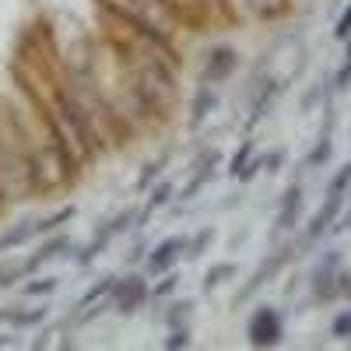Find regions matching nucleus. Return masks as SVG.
<instances>
[{"label": "nucleus", "mask_w": 351, "mask_h": 351, "mask_svg": "<svg viewBox=\"0 0 351 351\" xmlns=\"http://www.w3.org/2000/svg\"><path fill=\"white\" fill-rule=\"evenodd\" d=\"M158 169H162V162H152L148 169H144V176H141V180H137V190H144V186H148V183L155 180V176H158Z\"/></svg>", "instance_id": "nucleus-24"}, {"label": "nucleus", "mask_w": 351, "mask_h": 351, "mask_svg": "<svg viewBox=\"0 0 351 351\" xmlns=\"http://www.w3.org/2000/svg\"><path fill=\"white\" fill-rule=\"evenodd\" d=\"M169 193H172V186H169V183H162V186H155V193H152V200H148V211H155V208H162V204L169 200Z\"/></svg>", "instance_id": "nucleus-23"}, {"label": "nucleus", "mask_w": 351, "mask_h": 351, "mask_svg": "<svg viewBox=\"0 0 351 351\" xmlns=\"http://www.w3.org/2000/svg\"><path fill=\"white\" fill-rule=\"evenodd\" d=\"M327 155H330V141H327V134L319 137V144H316V152L306 158V165H319V162H327Z\"/></svg>", "instance_id": "nucleus-20"}, {"label": "nucleus", "mask_w": 351, "mask_h": 351, "mask_svg": "<svg viewBox=\"0 0 351 351\" xmlns=\"http://www.w3.org/2000/svg\"><path fill=\"white\" fill-rule=\"evenodd\" d=\"M112 288H116V278H106V281H102V285H95L92 291H84V299L77 302V309H88V306H92V302H99L102 295H109Z\"/></svg>", "instance_id": "nucleus-11"}, {"label": "nucleus", "mask_w": 351, "mask_h": 351, "mask_svg": "<svg viewBox=\"0 0 351 351\" xmlns=\"http://www.w3.org/2000/svg\"><path fill=\"white\" fill-rule=\"evenodd\" d=\"M281 334H285V324H281L278 309L263 306V309H256V313L250 316V341H253L256 348H271V344H278Z\"/></svg>", "instance_id": "nucleus-2"}, {"label": "nucleus", "mask_w": 351, "mask_h": 351, "mask_svg": "<svg viewBox=\"0 0 351 351\" xmlns=\"http://www.w3.org/2000/svg\"><path fill=\"white\" fill-rule=\"evenodd\" d=\"M25 267L21 263H0V288H8L11 281H21Z\"/></svg>", "instance_id": "nucleus-16"}, {"label": "nucleus", "mask_w": 351, "mask_h": 351, "mask_svg": "<svg viewBox=\"0 0 351 351\" xmlns=\"http://www.w3.org/2000/svg\"><path fill=\"white\" fill-rule=\"evenodd\" d=\"M348 36H351V4L341 11V18H337V25H334V39H341V43H344Z\"/></svg>", "instance_id": "nucleus-17"}, {"label": "nucleus", "mask_w": 351, "mask_h": 351, "mask_svg": "<svg viewBox=\"0 0 351 351\" xmlns=\"http://www.w3.org/2000/svg\"><path fill=\"white\" fill-rule=\"evenodd\" d=\"M43 309H36V313H8V319L11 324H18V327H36V324H43Z\"/></svg>", "instance_id": "nucleus-15"}, {"label": "nucleus", "mask_w": 351, "mask_h": 351, "mask_svg": "<svg viewBox=\"0 0 351 351\" xmlns=\"http://www.w3.org/2000/svg\"><path fill=\"white\" fill-rule=\"evenodd\" d=\"M183 246H186V243H183L180 236H172V239L158 243V246H155V253H152V260H148V267H152L155 274L169 271V267H172V260L180 256V250H183Z\"/></svg>", "instance_id": "nucleus-7"}, {"label": "nucleus", "mask_w": 351, "mask_h": 351, "mask_svg": "<svg viewBox=\"0 0 351 351\" xmlns=\"http://www.w3.org/2000/svg\"><path fill=\"white\" fill-rule=\"evenodd\" d=\"M56 288H60V281H56V278H43V281L25 285V295H53Z\"/></svg>", "instance_id": "nucleus-13"}, {"label": "nucleus", "mask_w": 351, "mask_h": 351, "mask_svg": "<svg viewBox=\"0 0 351 351\" xmlns=\"http://www.w3.org/2000/svg\"><path fill=\"white\" fill-rule=\"evenodd\" d=\"M208 243H211V232H208V228H204V232H200V236H197V239H193V243L186 246V256H190V260H197V256H200V250H204V246H208Z\"/></svg>", "instance_id": "nucleus-22"}, {"label": "nucleus", "mask_w": 351, "mask_h": 351, "mask_svg": "<svg viewBox=\"0 0 351 351\" xmlns=\"http://www.w3.org/2000/svg\"><path fill=\"white\" fill-rule=\"evenodd\" d=\"M60 250H67V239H64V236H56L53 243H46V246H43V250H39L32 260H28V263H21L25 274H28V271H36L39 263H46V260H53V256H60Z\"/></svg>", "instance_id": "nucleus-10"}, {"label": "nucleus", "mask_w": 351, "mask_h": 351, "mask_svg": "<svg viewBox=\"0 0 351 351\" xmlns=\"http://www.w3.org/2000/svg\"><path fill=\"white\" fill-rule=\"evenodd\" d=\"M215 109H218V95L211 92L208 84H204L200 92H197V99H193V116H190V127H200V123L208 120V116H211Z\"/></svg>", "instance_id": "nucleus-8"}, {"label": "nucleus", "mask_w": 351, "mask_h": 351, "mask_svg": "<svg viewBox=\"0 0 351 351\" xmlns=\"http://www.w3.org/2000/svg\"><path fill=\"white\" fill-rule=\"evenodd\" d=\"M330 334L334 337H351V309H341L330 324Z\"/></svg>", "instance_id": "nucleus-14"}, {"label": "nucleus", "mask_w": 351, "mask_h": 351, "mask_svg": "<svg viewBox=\"0 0 351 351\" xmlns=\"http://www.w3.org/2000/svg\"><path fill=\"white\" fill-rule=\"evenodd\" d=\"M232 71H236V49H228V46H221V49H215L211 53V60H208V67H204V81H225Z\"/></svg>", "instance_id": "nucleus-5"}, {"label": "nucleus", "mask_w": 351, "mask_h": 351, "mask_svg": "<svg viewBox=\"0 0 351 351\" xmlns=\"http://www.w3.org/2000/svg\"><path fill=\"white\" fill-rule=\"evenodd\" d=\"M348 186H351V162H344V165L337 169V176L330 180L327 193H348Z\"/></svg>", "instance_id": "nucleus-12"}, {"label": "nucleus", "mask_w": 351, "mask_h": 351, "mask_svg": "<svg viewBox=\"0 0 351 351\" xmlns=\"http://www.w3.org/2000/svg\"><path fill=\"white\" fill-rule=\"evenodd\" d=\"M236 274V267H232V263H221V267H215L211 274H208V281H204V288H215V285H221L225 278H232Z\"/></svg>", "instance_id": "nucleus-18"}, {"label": "nucleus", "mask_w": 351, "mask_h": 351, "mask_svg": "<svg viewBox=\"0 0 351 351\" xmlns=\"http://www.w3.org/2000/svg\"><path fill=\"white\" fill-rule=\"evenodd\" d=\"M176 281H180V278H176V274H169V278H165V281L155 288V295H169V291L176 288Z\"/></svg>", "instance_id": "nucleus-26"}, {"label": "nucleus", "mask_w": 351, "mask_h": 351, "mask_svg": "<svg viewBox=\"0 0 351 351\" xmlns=\"http://www.w3.org/2000/svg\"><path fill=\"white\" fill-rule=\"evenodd\" d=\"M250 152H253V141H246V144H243V148L236 152V158H232V169H228L232 176H239V172H243V165H246V158H250Z\"/></svg>", "instance_id": "nucleus-21"}, {"label": "nucleus", "mask_w": 351, "mask_h": 351, "mask_svg": "<svg viewBox=\"0 0 351 351\" xmlns=\"http://www.w3.org/2000/svg\"><path fill=\"white\" fill-rule=\"evenodd\" d=\"M134 92L148 109H172V102H176V77H172V71H162V64H155V60L141 64Z\"/></svg>", "instance_id": "nucleus-1"}, {"label": "nucleus", "mask_w": 351, "mask_h": 351, "mask_svg": "<svg viewBox=\"0 0 351 351\" xmlns=\"http://www.w3.org/2000/svg\"><path fill=\"white\" fill-rule=\"evenodd\" d=\"M112 306H116V313H134L144 299H148V285H144L141 278H127V281H116V288H112Z\"/></svg>", "instance_id": "nucleus-4"}, {"label": "nucleus", "mask_w": 351, "mask_h": 351, "mask_svg": "<svg viewBox=\"0 0 351 351\" xmlns=\"http://www.w3.org/2000/svg\"><path fill=\"white\" fill-rule=\"evenodd\" d=\"M4 344H11V337H8V334H0V348H4Z\"/></svg>", "instance_id": "nucleus-27"}, {"label": "nucleus", "mask_w": 351, "mask_h": 351, "mask_svg": "<svg viewBox=\"0 0 351 351\" xmlns=\"http://www.w3.org/2000/svg\"><path fill=\"white\" fill-rule=\"evenodd\" d=\"M299 208H302V186L295 183V186H288V193H285V200H281V211H278V232H288L291 225H295V218H299Z\"/></svg>", "instance_id": "nucleus-6"}, {"label": "nucleus", "mask_w": 351, "mask_h": 351, "mask_svg": "<svg viewBox=\"0 0 351 351\" xmlns=\"http://www.w3.org/2000/svg\"><path fill=\"white\" fill-rule=\"evenodd\" d=\"M32 236H39V221H25V225L4 232V236H0V253H4V250H14V246H25Z\"/></svg>", "instance_id": "nucleus-9"}, {"label": "nucleus", "mask_w": 351, "mask_h": 351, "mask_svg": "<svg viewBox=\"0 0 351 351\" xmlns=\"http://www.w3.org/2000/svg\"><path fill=\"white\" fill-rule=\"evenodd\" d=\"M341 208H344V193H327L324 208H319V211L313 215V221H309V228H306V243H316L319 236H324V232L337 221Z\"/></svg>", "instance_id": "nucleus-3"}, {"label": "nucleus", "mask_w": 351, "mask_h": 351, "mask_svg": "<svg viewBox=\"0 0 351 351\" xmlns=\"http://www.w3.org/2000/svg\"><path fill=\"white\" fill-rule=\"evenodd\" d=\"M183 344H190V337H186L183 330H176V334L165 341V348H172V351H176V348H183Z\"/></svg>", "instance_id": "nucleus-25"}, {"label": "nucleus", "mask_w": 351, "mask_h": 351, "mask_svg": "<svg viewBox=\"0 0 351 351\" xmlns=\"http://www.w3.org/2000/svg\"><path fill=\"white\" fill-rule=\"evenodd\" d=\"M71 215H74V211H71V208H60V211H56V215H53V218H43V221H39V232H53V228H56V225H64V221H67V218H71Z\"/></svg>", "instance_id": "nucleus-19"}]
</instances>
